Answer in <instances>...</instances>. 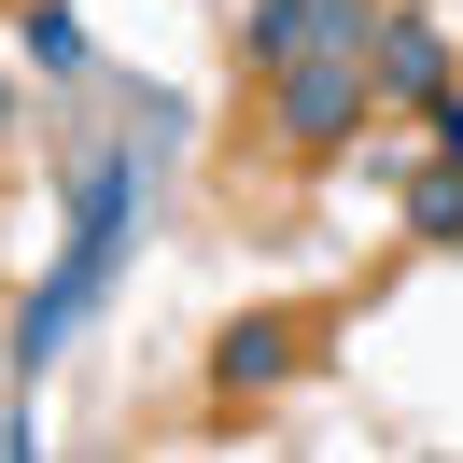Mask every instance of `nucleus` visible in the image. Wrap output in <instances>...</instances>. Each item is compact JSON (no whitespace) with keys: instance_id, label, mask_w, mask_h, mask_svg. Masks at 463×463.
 I'll use <instances>...</instances> for the list:
<instances>
[{"instance_id":"nucleus-1","label":"nucleus","mask_w":463,"mask_h":463,"mask_svg":"<svg viewBox=\"0 0 463 463\" xmlns=\"http://www.w3.org/2000/svg\"><path fill=\"white\" fill-rule=\"evenodd\" d=\"M127 183H141L127 155H99V169H85V211H71V253H57V281L14 309V365H57V337L99 309V281H113V253H127Z\"/></svg>"},{"instance_id":"nucleus-2","label":"nucleus","mask_w":463,"mask_h":463,"mask_svg":"<svg viewBox=\"0 0 463 463\" xmlns=\"http://www.w3.org/2000/svg\"><path fill=\"white\" fill-rule=\"evenodd\" d=\"M365 113H379V57H365V43H351V57H295V71H267V127H281V155H337Z\"/></svg>"},{"instance_id":"nucleus-3","label":"nucleus","mask_w":463,"mask_h":463,"mask_svg":"<svg viewBox=\"0 0 463 463\" xmlns=\"http://www.w3.org/2000/svg\"><path fill=\"white\" fill-rule=\"evenodd\" d=\"M379 43V0H253V57L295 71V57H351Z\"/></svg>"},{"instance_id":"nucleus-4","label":"nucleus","mask_w":463,"mask_h":463,"mask_svg":"<svg viewBox=\"0 0 463 463\" xmlns=\"http://www.w3.org/2000/svg\"><path fill=\"white\" fill-rule=\"evenodd\" d=\"M295 365H309V337H295L281 309H253V323H225V337H211V393H225V407H253V393H281Z\"/></svg>"},{"instance_id":"nucleus-5","label":"nucleus","mask_w":463,"mask_h":463,"mask_svg":"<svg viewBox=\"0 0 463 463\" xmlns=\"http://www.w3.org/2000/svg\"><path fill=\"white\" fill-rule=\"evenodd\" d=\"M379 99H449V29L435 14H379Z\"/></svg>"},{"instance_id":"nucleus-6","label":"nucleus","mask_w":463,"mask_h":463,"mask_svg":"<svg viewBox=\"0 0 463 463\" xmlns=\"http://www.w3.org/2000/svg\"><path fill=\"white\" fill-rule=\"evenodd\" d=\"M407 239H435V253L463 239V155H435V169L407 183Z\"/></svg>"},{"instance_id":"nucleus-7","label":"nucleus","mask_w":463,"mask_h":463,"mask_svg":"<svg viewBox=\"0 0 463 463\" xmlns=\"http://www.w3.org/2000/svg\"><path fill=\"white\" fill-rule=\"evenodd\" d=\"M29 57H43V71H85V29H71V0H29Z\"/></svg>"},{"instance_id":"nucleus-8","label":"nucleus","mask_w":463,"mask_h":463,"mask_svg":"<svg viewBox=\"0 0 463 463\" xmlns=\"http://www.w3.org/2000/svg\"><path fill=\"white\" fill-rule=\"evenodd\" d=\"M421 127H435V155H463V85H449V99H421Z\"/></svg>"},{"instance_id":"nucleus-9","label":"nucleus","mask_w":463,"mask_h":463,"mask_svg":"<svg viewBox=\"0 0 463 463\" xmlns=\"http://www.w3.org/2000/svg\"><path fill=\"white\" fill-rule=\"evenodd\" d=\"M0 127H14V85H0Z\"/></svg>"}]
</instances>
